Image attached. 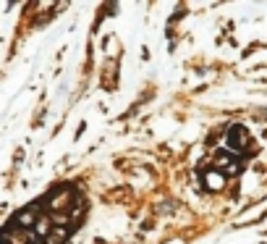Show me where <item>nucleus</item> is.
<instances>
[{
  "label": "nucleus",
  "mask_w": 267,
  "mask_h": 244,
  "mask_svg": "<svg viewBox=\"0 0 267 244\" xmlns=\"http://www.w3.org/2000/svg\"><path fill=\"white\" fill-rule=\"evenodd\" d=\"M32 231L37 234V236H42V239H45V236H50V231H52V226H50V218H37V223H34V228H32Z\"/></svg>",
  "instance_id": "2"
},
{
  "label": "nucleus",
  "mask_w": 267,
  "mask_h": 244,
  "mask_svg": "<svg viewBox=\"0 0 267 244\" xmlns=\"http://www.w3.org/2000/svg\"><path fill=\"white\" fill-rule=\"evenodd\" d=\"M215 165L220 171H231V173H239V163H233V160H228V158H218L215 160Z\"/></svg>",
  "instance_id": "3"
},
{
  "label": "nucleus",
  "mask_w": 267,
  "mask_h": 244,
  "mask_svg": "<svg viewBox=\"0 0 267 244\" xmlns=\"http://www.w3.org/2000/svg\"><path fill=\"white\" fill-rule=\"evenodd\" d=\"M34 244H48V242H34Z\"/></svg>",
  "instance_id": "5"
},
{
  "label": "nucleus",
  "mask_w": 267,
  "mask_h": 244,
  "mask_svg": "<svg viewBox=\"0 0 267 244\" xmlns=\"http://www.w3.org/2000/svg\"><path fill=\"white\" fill-rule=\"evenodd\" d=\"M228 142H231L228 147H231L233 155H241V152L249 147V136H246V132H243V126H233L231 134H228Z\"/></svg>",
  "instance_id": "1"
},
{
  "label": "nucleus",
  "mask_w": 267,
  "mask_h": 244,
  "mask_svg": "<svg viewBox=\"0 0 267 244\" xmlns=\"http://www.w3.org/2000/svg\"><path fill=\"white\" fill-rule=\"evenodd\" d=\"M204 181H207L210 189H220V187H223V176H220V173H215V171L207 173V179H204Z\"/></svg>",
  "instance_id": "4"
}]
</instances>
